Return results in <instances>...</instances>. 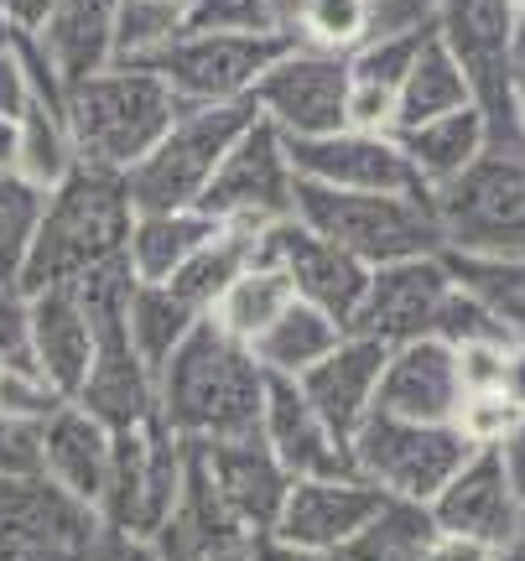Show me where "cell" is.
Wrapping results in <instances>:
<instances>
[{"mask_svg":"<svg viewBox=\"0 0 525 561\" xmlns=\"http://www.w3.org/2000/svg\"><path fill=\"white\" fill-rule=\"evenodd\" d=\"M265 375L255 354L203 318L198 333L157 369V416L182 442H224L261 432Z\"/></svg>","mask_w":525,"mask_h":561,"instance_id":"cell-1","label":"cell"},{"mask_svg":"<svg viewBox=\"0 0 525 561\" xmlns=\"http://www.w3.org/2000/svg\"><path fill=\"white\" fill-rule=\"evenodd\" d=\"M62 115H68L83 167L125 178L172 130V121L182 115V100L162 73H151L141 62H115L94 79L73 83L62 94Z\"/></svg>","mask_w":525,"mask_h":561,"instance_id":"cell-2","label":"cell"},{"mask_svg":"<svg viewBox=\"0 0 525 561\" xmlns=\"http://www.w3.org/2000/svg\"><path fill=\"white\" fill-rule=\"evenodd\" d=\"M130 224H136V208L125 193V178L83 167L42 208V229L32 244V261H26V276H21V291L73 286L94 265L121 261Z\"/></svg>","mask_w":525,"mask_h":561,"instance_id":"cell-3","label":"cell"},{"mask_svg":"<svg viewBox=\"0 0 525 561\" xmlns=\"http://www.w3.org/2000/svg\"><path fill=\"white\" fill-rule=\"evenodd\" d=\"M297 219L323 240L344 244L369 271L416 261V255H443L432 198L416 193H339V187L297 182Z\"/></svg>","mask_w":525,"mask_h":561,"instance_id":"cell-4","label":"cell"},{"mask_svg":"<svg viewBox=\"0 0 525 561\" xmlns=\"http://www.w3.org/2000/svg\"><path fill=\"white\" fill-rule=\"evenodd\" d=\"M261 121L255 100L244 104H182V115L172 121L157 151L125 172V193L130 208H203L208 187L219 178L224 157L235 151V140Z\"/></svg>","mask_w":525,"mask_h":561,"instance_id":"cell-5","label":"cell"},{"mask_svg":"<svg viewBox=\"0 0 525 561\" xmlns=\"http://www.w3.org/2000/svg\"><path fill=\"white\" fill-rule=\"evenodd\" d=\"M432 214L453 255L525 261V140H494L464 178L432 193Z\"/></svg>","mask_w":525,"mask_h":561,"instance_id":"cell-6","label":"cell"},{"mask_svg":"<svg viewBox=\"0 0 525 561\" xmlns=\"http://www.w3.org/2000/svg\"><path fill=\"white\" fill-rule=\"evenodd\" d=\"M354 473L364 483H375L390 500L432 504L447 489V479L458 473L473 453V442L458 426H432V421H401V416H375L364 421L354 442Z\"/></svg>","mask_w":525,"mask_h":561,"instance_id":"cell-7","label":"cell"},{"mask_svg":"<svg viewBox=\"0 0 525 561\" xmlns=\"http://www.w3.org/2000/svg\"><path fill=\"white\" fill-rule=\"evenodd\" d=\"M286 47L282 32H182L141 68L162 73L182 104H244Z\"/></svg>","mask_w":525,"mask_h":561,"instance_id":"cell-8","label":"cell"},{"mask_svg":"<svg viewBox=\"0 0 525 561\" xmlns=\"http://www.w3.org/2000/svg\"><path fill=\"white\" fill-rule=\"evenodd\" d=\"M187 479V442L172 437L162 421H146L136 432H115V468L104 489L100 520L121 536H157L182 500Z\"/></svg>","mask_w":525,"mask_h":561,"instance_id":"cell-9","label":"cell"},{"mask_svg":"<svg viewBox=\"0 0 525 561\" xmlns=\"http://www.w3.org/2000/svg\"><path fill=\"white\" fill-rule=\"evenodd\" d=\"M297 167H292V140L271 121H255L235 140V151L224 157L219 178L203 198V214L235 229H276L297 219Z\"/></svg>","mask_w":525,"mask_h":561,"instance_id":"cell-10","label":"cell"},{"mask_svg":"<svg viewBox=\"0 0 525 561\" xmlns=\"http://www.w3.org/2000/svg\"><path fill=\"white\" fill-rule=\"evenodd\" d=\"M349 53H323L292 42L282 58L271 62V73L255 83V110L261 121H271L286 140H318L349 130Z\"/></svg>","mask_w":525,"mask_h":561,"instance_id":"cell-11","label":"cell"},{"mask_svg":"<svg viewBox=\"0 0 525 561\" xmlns=\"http://www.w3.org/2000/svg\"><path fill=\"white\" fill-rule=\"evenodd\" d=\"M515 5L510 0H447L437 37L464 62L473 100L489 115L494 140H525L515 83H510V42H515Z\"/></svg>","mask_w":525,"mask_h":561,"instance_id":"cell-12","label":"cell"},{"mask_svg":"<svg viewBox=\"0 0 525 561\" xmlns=\"http://www.w3.org/2000/svg\"><path fill=\"white\" fill-rule=\"evenodd\" d=\"M100 510L62 494L53 479H0V561H89Z\"/></svg>","mask_w":525,"mask_h":561,"instance_id":"cell-13","label":"cell"},{"mask_svg":"<svg viewBox=\"0 0 525 561\" xmlns=\"http://www.w3.org/2000/svg\"><path fill=\"white\" fill-rule=\"evenodd\" d=\"M453 291H458V280H453L443 255H416V261L380 265L369 276V291H364L349 333H364V339L385 343V348L437 339Z\"/></svg>","mask_w":525,"mask_h":561,"instance_id":"cell-14","label":"cell"},{"mask_svg":"<svg viewBox=\"0 0 525 561\" xmlns=\"http://www.w3.org/2000/svg\"><path fill=\"white\" fill-rule=\"evenodd\" d=\"M292 167L303 182L339 193H416L426 198L416 167L396 130H339L318 140H292Z\"/></svg>","mask_w":525,"mask_h":561,"instance_id":"cell-15","label":"cell"},{"mask_svg":"<svg viewBox=\"0 0 525 561\" xmlns=\"http://www.w3.org/2000/svg\"><path fill=\"white\" fill-rule=\"evenodd\" d=\"M432 520L443 536H464L489 551H505L515 536H525V500L505 473V458L494 447H473L468 462L432 500Z\"/></svg>","mask_w":525,"mask_h":561,"instance_id":"cell-16","label":"cell"},{"mask_svg":"<svg viewBox=\"0 0 525 561\" xmlns=\"http://www.w3.org/2000/svg\"><path fill=\"white\" fill-rule=\"evenodd\" d=\"M193 462L203 468V479L214 483L235 515H240L255 536H271L282 520V504L292 494V473L282 468V458L271 453V442L261 432L250 437H224V442H187Z\"/></svg>","mask_w":525,"mask_h":561,"instance_id":"cell-17","label":"cell"},{"mask_svg":"<svg viewBox=\"0 0 525 561\" xmlns=\"http://www.w3.org/2000/svg\"><path fill=\"white\" fill-rule=\"evenodd\" d=\"M261 255L265 261H276L286 276H292L297 297L312 301V307H323L328 318H339L344 328L354 322L364 291H369V276H375L359 255H349L344 244L323 240V234L307 229L303 219L276 224V229L265 234Z\"/></svg>","mask_w":525,"mask_h":561,"instance_id":"cell-18","label":"cell"},{"mask_svg":"<svg viewBox=\"0 0 525 561\" xmlns=\"http://www.w3.org/2000/svg\"><path fill=\"white\" fill-rule=\"evenodd\" d=\"M385 494L375 483H364L359 473H339V479H297L282 504V520L271 536H282L292 546L339 557L364 525L380 515Z\"/></svg>","mask_w":525,"mask_h":561,"instance_id":"cell-19","label":"cell"},{"mask_svg":"<svg viewBox=\"0 0 525 561\" xmlns=\"http://www.w3.org/2000/svg\"><path fill=\"white\" fill-rule=\"evenodd\" d=\"M94 348H100V333L73 286L26 291V359L62 401H73L83 390L94 369Z\"/></svg>","mask_w":525,"mask_h":561,"instance_id":"cell-20","label":"cell"},{"mask_svg":"<svg viewBox=\"0 0 525 561\" xmlns=\"http://www.w3.org/2000/svg\"><path fill=\"white\" fill-rule=\"evenodd\" d=\"M375 411L401 416V421L458 426V411H464V369H458V348L443 343V339H416V343L390 348Z\"/></svg>","mask_w":525,"mask_h":561,"instance_id":"cell-21","label":"cell"},{"mask_svg":"<svg viewBox=\"0 0 525 561\" xmlns=\"http://www.w3.org/2000/svg\"><path fill=\"white\" fill-rule=\"evenodd\" d=\"M115 37H121V0H58L26 42L42 58L47 79L58 83V94H68L73 83L115 68Z\"/></svg>","mask_w":525,"mask_h":561,"instance_id":"cell-22","label":"cell"},{"mask_svg":"<svg viewBox=\"0 0 525 561\" xmlns=\"http://www.w3.org/2000/svg\"><path fill=\"white\" fill-rule=\"evenodd\" d=\"M100 348H94V369L73 405H83L94 421H104L110 432H136L157 416V369L136 354L130 328L125 322H100Z\"/></svg>","mask_w":525,"mask_h":561,"instance_id":"cell-23","label":"cell"},{"mask_svg":"<svg viewBox=\"0 0 525 561\" xmlns=\"http://www.w3.org/2000/svg\"><path fill=\"white\" fill-rule=\"evenodd\" d=\"M261 437L271 442V453L282 458V468L292 479H339V473H354L349 442L328 426L323 411L307 401V390L297 380H271Z\"/></svg>","mask_w":525,"mask_h":561,"instance_id":"cell-24","label":"cell"},{"mask_svg":"<svg viewBox=\"0 0 525 561\" xmlns=\"http://www.w3.org/2000/svg\"><path fill=\"white\" fill-rule=\"evenodd\" d=\"M167 561H250L255 551V530L214 494V483L203 479V468L187 453V479H182V500L167 515V525L151 536Z\"/></svg>","mask_w":525,"mask_h":561,"instance_id":"cell-25","label":"cell"},{"mask_svg":"<svg viewBox=\"0 0 525 561\" xmlns=\"http://www.w3.org/2000/svg\"><path fill=\"white\" fill-rule=\"evenodd\" d=\"M37 453H42V479H53L62 494L100 510L104 489H110V468H115V432L104 421H94L83 405L62 401L37 426Z\"/></svg>","mask_w":525,"mask_h":561,"instance_id":"cell-26","label":"cell"},{"mask_svg":"<svg viewBox=\"0 0 525 561\" xmlns=\"http://www.w3.org/2000/svg\"><path fill=\"white\" fill-rule=\"evenodd\" d=\"M385 359H390V348H385V343L364 339V333H349V339L339 343V348H333V354H328L312 375H303V380H297L307 390V401L323 411V421L344 442H354V432L375 416Z\"/></svg>","mask_w":525,"mask_h":561,"instance_id":"cell-27","label":"cell"},{"mask_svg":"<svg viewBox=\"0 0 525 561\" xmlns=\"http://www.w3.org/2000/svg\"><path fill=\"white\" fill-rule=\"evenodd\" d=\"M432 32H380V37H364L349 53V125L354 130H390L396 125V104H401L406 73L422 53V42Z\"/></svg>","mask_w":525,"mask_h":561,"instance_id":"cell-28","label":"cell"},{"mask_svg":"<svg viewBox=\"0 0 525 561\" xmlns=\"http://www.w3.org/2000/svg\"><path fill=\"white\" fill-rule=\"evenodd\" d=\"M401 146H406V157H411V167H416V178H422L426 198H432V193H443L447 182H458L473 161L484 157L489 146H494V130H489L484 110L468 104V110H453L443 121L401 130Z\"/></svg>","mask_w":525,"mask_h":561,"instance_id":"cell-29","label":"cell"},{"mask_svg":"<svg viewBox=\"0 0 525 561\" xmlns=\"http://www.w3.org/2000/svg\"><path fill=\"white\" fill-rule=\"evenodd\" d=\"M214 234H219V219H208L203 208H146L130 224L125 261L136 280H172Z\"/></svg>","mask_w":525,"mask_h":561,"instance_id":"cell-30","label":"cell"},{"mask_svg":"<svg viewBox=\"0 0 525 561\" xmlns=\"http://www.w3.org/2000/svg\"><path fill=\"white\" fill-rule=\"evenodd\" d=\"M344 339H349V328L339 318H328L323 307L292 301L282 318L250 343V354H255V364H261L271 380H303V375H312Z\"/></svg>","mask_w":525,"mask_h":561,"instance_id":"cell-31","label":"cell"},{"mask_svg":"<svg viewBox=\"0 0 525 561\" xmlns=\"http://www.w3.org/2000/svg\"><path fill=\"white\" fill-rule=\"evenodd\" d=\"M11 172L21 182H32L37 193H58L68 178H79L83 161H79V146H73V130H68V115H62V100L42 94L16 125V161Z\"/></svg>","mask_w":525,"mask_h":561,"instance_id":"cell-32","label":"cell"},{"mask_svg":"<svg viewBox=\"0 0 525 561\" xmlns=\"http://www.w3.org/2000/svg\"><path fill=\"white\" fill-rule=\"evenodd\" d=\"M473 100V83H468L464 62L453 58V47H447L437 32L422 42V53L411 62V73H406V89H401V104H396V136L401 130H416L426 121H443L453 110H468Z\"/></svg>","mask_w":525,"mask_h":561,"instance_id":"cell-33","label":"cell"},{"mask_svg":"<svg viewBox=\"0 0 525 561\" xmlns=\"http://www.w3.org/2000/svg\"><path fill=\"white\" fill-rule=\"evenodd\" d=\"M292 301H303L297 297V286H292V276H286L276 261H265L261 255V261L250 265V271H244V276L235 280L214 307H208V322H214L219 333H229L235 343L250 348V343L261 339L265 328L292 307Z\"/></svg>","mask_w":525,"mask_h":561,"instance_id":"cell-34","label":"cell"},{"mask_svg":"<svg viewBox=\"0 0 525 561\" xmlns=\"http://www.w3.org/2000/svg\"><path fill=\"white\" fill-rule=\"evenodd\" d=\"M265 234H271V229H265ZM265 234H255V229H235V224H219V234L203 244L198 255L182 265L167 286H172L178 297H187L203 318H208V307H214V301H219L224 291H229V286L250 271V265L261 261Z\"/></svg>","mask_w":525,"mask_h":561,"instance_id":"cell-35","label":"cell"},{"mask_svg":"<svg viewBox=\"0 0 525 561\" xmlns=\"http://www.w3.org/2000/svg\"><path fill=\"white\" fill-rule=\"evenodd\" d=\"M203 312L187 297H178L167 280H141L136 297H130V312H125V328H130V343L151 369H162L182 343L198 333Z\"/></svg>","mask_w":525,"mask_h":561,"instance_id":"cell-36","label":"cell"},{"mask_svg":"<svg viewBox=\"0 0 525 561\" xmlns=\"http://www.w3.org/2000/svg\"><path fill=\"white\" fill-rule=\"evenodd\" d=\"M437 536L443 530L432 520V504H411V500H390L385 494L380 515L339 551V561H422L426 546L437 541Z\"/></svg>","mask_w":525,"mask_h":561,"instance_id":"cell-37","label":"cell"},{"mask_svg":"<svg viewBox=\"0 0 525 561\" xmlns=\"http://www.w3.org/2000/svg\"><path fill=\"white\" fill-rule=\"evenodd\" d=\"M453 280L464 286L468 297H479L505 322L515 339H525V261H494V255H453L443 250Z\"/></svg>","mask_w":525,"mask_h":561,"instance_id":"cell-38","label":"cell"},{"mask_svg":"<svg viewBox=\"0 0 525 561\" xmlns=\"http://www.w3.org/2000/svg\"><path fill=\"white\" fill-rule=\"evenodd\" d=\"M42 208H47V193L21 182L16 172H0V286H21V276H26Z\"/></svg>","mask_w":525,"mask_h":561,"instance_id":"cell-39","label":"cell"},{"mask_svg":"<svg viewBox=\"0 0 525 561\" xmlns=\"http://www.w3.org/2000/svg\"><path fill=\"white\" fill-rule=\"evenodd\" d=\"M198 0H121V37H115V62H146L162 53L172 37L193 26Z\"/></svg>","mask_w":525,"mask_h":561,"instance_id":"cell-40","label":"cell"},{"mask_svg":"<svg viewBox=\"0 0 525 561\" xmlns=\"http://www.w3.org/2000/svg\"><path fill=\"white\" fill-rule=\"evenodd\" d=\"M42 94L62 100L58 83L47 79L42 58L32 53V42L16 37V32H11V37H0V115L21 125V115H26V110H32Z\"/></svg>","mask_w":525,"mask_h":561,"instance_id":"cell-41","label":"cell"},{"mask_svg":"<svg viewBox=\"0 0 525 561\" xmlns=\"http://www.w3.org/2000/svg\"><path fill=\"white\" fill-rule=\"evenodd\" d=\"M364 37H369V0H307L297 42L323 53H354Z\"/></svg>","mask_w":525,"mask_h":561,"instance_id":"cell-42","label":"cell"},{"mask_svg":"<svg viewBox=\"0 0 525 561\" xmlns=\"http://www.w3.org/2000/svg\"><path fill=\"white\" fill-rule=\"evenodd\" d=\"M58 405H62V396L47 380H42L32 364H26V359H11V354H0V416L42 426V421L53 416Z\"/></svg>","mask_w":525,"mask_h":561,"instance_id":"cell-43","label":"cell"},{"mask_svg":"<svg viewBox=\"0 0 525 561\" xmlns=\"http://www.w3.org/2000/svg\"><path fill=\"white\" fill-rule=\"evenodd\" d=\"M521 396L510 390H468L464 396V411H458V432H464L473 447H500L505 432L515 426L521 416Z\"/></svg>","mask_w":525,"mask_h":561,"instance_id":"cell-44","label":"cell"},{"mask_svg":"<svg viewBox=\"0 0 525 561\" xmlns=\"http://www.w3.org/2000/svg\"><path fill=\"white\" fill-rule=\"evenodd\" d=\"M187 32H271V0H198Z\"/></svg>","mask_w":525,"mask_h":561,"instance_id":"cell-45","label":"cell"},{"mask_svg":"<svg viewBox=\"0 0 525 561\" xmlns=\"http://www.w3.org/2000/svg\"><path fill=\"white\" fill-rule=\"evenodd\" d=\"M443 0H369V37L380 32H437Z\"/></svg>","mask_w":525,"mask_h":561,"instance_id":"cell-46","label":"cell"},{"mask_svg":"<svg viewBox=\"0 0 525 561\" xmlns=\"http://www.w3.org/2000/svg\"><path fill=\"white\" fill-rule=\"evenodd\" d=\"M0 354L26 359V291L21 286H0Z\"/></svg>","mask_w":525,"mask_h":561,"instance_id":"cell-47","label":"cell"},{"mask_svg":"<svg viewBox=\"0 0 525 561\" xmlns=\"http://www.w3.org/2000/svg\"><path fill=\"white\" fill-rule=\"evenodd\" d=\"M89 561H167L157 541L146 536H121V530H100V541L89 551Z\"/></svg>","mask_w":525,"mask_h":561,"instance_id":"cell-48","label":"cell"},{"mask_svg":"<svg viewBox=\"0 0 525 561\" xmlns=\"http://www.w3.org/2000/svg\"><path fill=\"white\" fill-rule=\"evenodd\" d=\"M53 5H58V0H0V16H5V26H11L16 37H32Z\"/></svg>","mask_w":525,"mask_h":561,"instance_id":"cell-49","label":"cell"},{"mask_svg":"<svg viewBox=\"0 0 525 561\" xmlns=\"http://www.w3.org/2000/svg\"><path fill=\"white\" fill-rule=\"evenodd\" d=\"M500 551H489L479 541H464V536H437V541L426 546L422 561H494Z\"/></svg>","mask_w":525,"mask_h":561,"instance_id":"cell-50","label":"cell"},{"mask_svg":"<svg viewBox=\"0 0 525 561\" xmlns=\"http://www.w3.org/2000/svg\"><path fill=\"white\" fill-rule=\"evenodd\" d=\"M494 453L505 458V473L515 479V489H521V500H525V405H521V416H515V426L505 432V442H500Z\"/></svg>","mask_w":525,"mask_h":561,"instance_id":"cell-51","label":"cell"},{"mask_svg":"<svg viewBox=\"0 0 525 561\" xmlns=\"http://www.w3.org/2000/svg\"><path fill=\"white\" fill-rule=\"evenodd\" d=\"M250 561H339V557H323V551H307V546H292L282 536H261Z\"/></svg>","mask_w":525,"mask_h":561,"instance_id":"cell-52","label":"cell"},{"mask_svg":"<svg viewBox=\"0 0 525 561\" xmlns=\"http://www.w3.org/2000/svg\"><path fill=\"white\" fill-rule=\"evenodd\" d=\"M510 83H515V104L525 110V21H515V42H510Z\"/></svg>","mask_w":525,"mask_h":561,"instance_id":"cell-53","label":"cell"},{"mask_svg":"<svg viewBox=\"0 0 525 561\" xmlns=\"http://www.w3.org/2000/svg\"><path fill=\"white\" fill-rule=\"evenodd\" d=\"M11 161H16V121L0 115V172H11Z\"/></svg>","mask_w":525,"mask_h":561,"instance_id":"cell-54","label":"cell"},{"mask_svg":"<svg viewBox=\"0 0 525 561\" xmlns=\"http://www.w3.org/2000/svg\"><path fill=\"white\" fill-rule=\"evenodd\" d=\"M494 561H525V536H515V541L505 546V551H500V557Z\"/></svg>","mask_w":525,"mask_h":561,"instance_id":"cell-55","label":"cell"},{"mask_svg":"<svg viewBox=\"0 0 525 561\" xmlns=\"http://www.w3.org/2000/svg\"><path fill=\"white\" fill-rule=\"evenodd\" d=\"M510 5H515V16H521V21H525V0H510Z\"/></svg>","mask_w":525,"mask_h":561,"instance_id":"cell-56","label":"cell"},{"mask_svg":"<svg viewBox=\"0 0 525 561\" xmlns=\"http://www.w3.org/2000/svg\"><path fill=\"white\" fill-rule=\"evenodd\" d=\"M0 37H11V26H5V16H0Z\"/></svg>","mask_w":525,"mask_h":561,"instance_id":"cell-57","label":"cell"},{"mask_svg":"<svg viewBox=\"0 0 525 561\" xmlns=\"http://www.w3.org/2000/svg\"><path fill=\"white\" fill-rule=\"evenodd\" d=\"M521 354H525V339H521Z\"/></svg>","mask_w":525,"mask_h":561,"instance_id":"cell-58","label":"cell"},{"mask_svg":"<svg viewBox=\"0 0 525 561\" xmlns=\"http://www.w3.org/2000/svg\"><path fill=\"white\" fill-rule=\"evenodd\" d=\"M521 125H525V110H521Z\"/></svg>","mask_w":525,"mask_h":561,"instance_id":"cell-59","label":"cell"}]
</instances>
